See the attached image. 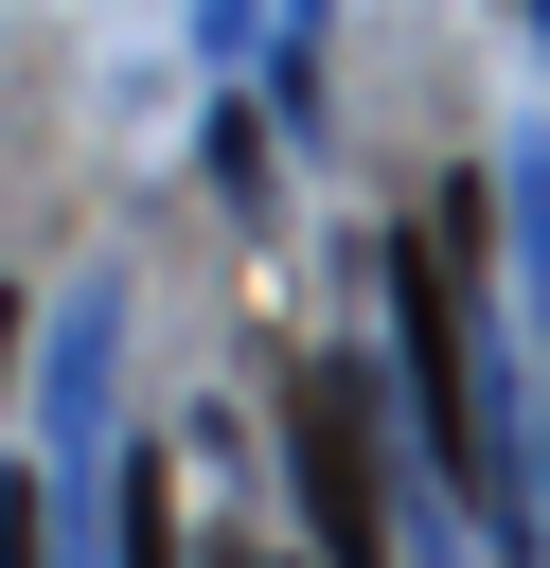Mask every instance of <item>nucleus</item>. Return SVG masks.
Listing matches in <instances>:
<instances>
[{"mask_svg": "<svg viewBox=\"0 0 550 568\" xmlns=\"http://www.w3.org/2000/svg\"><path fill=\"white\" fill-rule=\"evenodd\" d=\"M408 373H426V444L497 497V444H479V390H461V320H444V213H426V248H408Z\"/></svg>", "mask_w": 550, "mask_h": 568, "instance_id": "nucleus-1", "label": "nucleus"}, {"mask_svg": "<svg viewBox=\"0 0 550 568\" xmlns=\"http://www.w3.org/2000/svg\"><path fill=\"white\" fill-rule=\"evenodd\" d=\"M302 497H319V550L337 568H390V515H373V462H355V408L302 390Z\"/></svg>", "mask_w": 550, "mask_h": 568, "instance_id": "nucleus-2", "label": "nucleus"}, {"mask_svg": "<svg viewBox=\"0 0 550 568\" xmlns=\"http://www.w3.org/2000/svg\"><path fill=\"white\" fill-rule=\"evenodd\" d=\"M248 568H266V550H248Z\"/></svg>", "mask_w": 550, "mask_h": 568, "instance_id": "nucleus-3", "label": "nucleus"}]
</instances>
